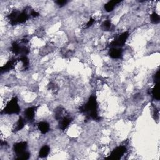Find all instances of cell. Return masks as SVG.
I'll return each instance as SVG.
<instances>
[{
	"mask_svg": "<svg viewBox=\"0 0 160 160\" xmlns=\"http://www.w3.org/2000/svg\"><path fill=\"white\" fill-rule=\"evenodd\" d=\"M80 111L86 115V120L92 119L96 121L101 120L98 114V103L95 96H91L89 98L87 103L80 108Z\"/></svg>",
	"mask_w": 160,
	"mask_h": 160,
	"instance_id": "cell-1",
	"label": "cell"
},
{
	"mask_svg": "<svg viewBox=\"0 0 160 160\" xmlns=\"http://www.w3.org/2000/svg\"><path fill=\"white\" fill-rule=\"evenodd\" d=\"M28 18L29 15L25 11L20 12V11H15L8 16V20L10 24L12 25H16L18 24L25 23L28 20Z\"/></svg>",
	"mask_w": 160,
	"mask_h": 160,
	"instance_id": "cell-2",
	"label": "cell"
},
{
	"mask_svg": "<svg viewBox=\"0 0 160 160\" xmlns=\"http://www.w3.org/2000/svg\"><path fill=\"white\" fill-rule=\"evenodd\" d=\"M21 108L18 104V100L16 97H13L7 104L4 108L2 110L1 114L13 115L19 114Z\"/></svg>",
	"mask_w": 160,
	"mask_h": 160,
	"instance_id": "cell-3",
	"label": "cell"
},
{
	"mask_svg": "<svg viewBox=\"0 0 160 160\" xmlns=\"http://www.w3.org/2000/svg\"><path fill=\"white\" fill-rule=\"evenodd\" d=\"M129 37V33L128 31L124 32L119 35L116 39H115L110 43L111 48H120L125 44L126 41Z\"/></svg>",
	"mask_w": 160,
	"mask_h": 160,
	"instance_id": "cell-4",
	"label": "cell"
},
{
	"mask_svg": "<svg viewBox=\"0 0 160 160\" xmlns=\"http://www.w3.org/2000/svg\"><path fill=\"white\" fill-rule=\"evenodd\" d=\"M126 152V148L124 146H120L116 148L113 150L110 154V155L108 158L111 159H120Z\"/></svg>",
	"mask_w": 160,
	"mask_h": 160,
	"instance_id": "cell-5",
	"label": "cell"
},
{
	"mask_svg": "<svg viewBox=\"0 0 160 160\" xmlns=\"http://www.w3.org/2000/svg\"><path fill=\"white\" fill-rule=\"evenodd\" d=\"M27 143L25 141H21L16 143L13 146V150L16 155L18 156L21 154L23 153L26 151V150L27 148Z\"/></svg>",
	"mask_w": 160,
	"mask_h": 160,
	"instance_id": "cell-6",
	"label": "cell"
},
{
	"mask_svg": "<svg viewBox=\"0 0 160 160\" xmlns=\"http://www.w3.org/2000/svg\"><path fill=\"white\" fill-rule=\"evenodd\" d=\"M16 62V59H12L9 61H8L7 63H6L4 66L1 67V73H5V72H8L9 71L13 69L15 66V64Z\"/></svg>",
	"mask_w": 160,
	"mask_h": 160,
	"instance_id": "cell-7",
	"label": "cell"
},
{
	"mask_svg": "<svg viewBox=\"0 0 160 160\" xmlns=\"http://www.w3.org/2000/svg\"><path fill=\"white\" fill-rule=\"evenodd\" d=\"M60 121V124H59V126H60V128L61 130H65L68 126L69 124H71L72 121V118L68 117V116H63Z\"/></svg>",
	"mask_w": 160,
	"mask_h": 160,
	"instance_id": "cell-8",
	"label": "cell"
},
{
	"mask_svg": "<svg viewBox=\"0 0 160 160\" xmlns=\"http://www.w3.org/2000/svg\"><path fill=\"white\" fill-rule=\"evenodd\" d=\"M109 55L111 58L113 59H120L122 56V50L120 48H111Z\"/></svg>",
	"mask_w": 160,
	"mask_h": 160,
	"instance_id": "cell-9",
	"label": "cell"
},
{
	"mask_svg": "<svg viewBox=\"0 0 160 160\" xmlns=\"http://www.w3.org/2000/svg\"><path fill=\"white\" fill-rule=\"evenodd\" d=\"M38 106H33V107H29L27 108L25 111V115L26 118L29 121H32L34 119L35 112H36Z\"/></svg>",
	"mask_w": 160,
	"mask_h": 160,
	"instance_id": "cell-10",
	"label": "cell"
},
{
	"mask_svg": "<svg viewBox=\"0 0 160 160\" xmlns=\"http://www.w3.org/2000/svg\"><path fill=\"white\" fill-rule=\"evenodd\" d=\"M38 128L40 132L45 134L50 131L49 124L45 121H41L38 124Z\"/></svg>",
	"mask_w": 160,
	"mask_h": 160,
	"instance_id": "cell-11",
	"label": "cell"
},
{
	"mask_svg": "<svg viewBox=\"0 0 160 160\" xmlns=\"http://www.w3.org/2000/svg\"><path fill=\"white\" fill-rule=\"evenodd\" d=\"M120 2V1H115V0L109 1L104 5V9L107 12H111V11L114 9L115 6Z\"/></svg>",
	"mask_w": 160,
	"mask_h": 160,
	"instance_id": "cell-12",
	"label": "cell"
},
{
	"mask_svg": "<svg viewBox=\"0 0 160 160\" xmlns=\"http://www.w3.org/2000/svg\"><path fill=\"white\" fill-rule=\"evenodd\" d=\"M50 151V148L48 146L45 145L41 148L39 152V158H45L49 155Z\"/></svg>",
	"mask_w": 160,
	"mask_h": 160,
	"instance_id": "cell-13",
	"label": "cell"
},
{
	"mask_svg": "<svg viewBox=\"0 0 160 160\" xmlns=\"http://www.w3.org/2000/svg\"><path fill=\"white\" fill-rule=\"evenodd\" d=\"M24 126H25V121L21 117H20L16 124V126L14 128V132L20 131V130H21L23 128H24Z\"/></svg>",
	"mask_w": 160,
	"mask_h": 160,
	"instance_id": "cell-14",
	"label": "cell"
},
{
	"mask_svg": "<svg viewBox=\"0 0 160 160\" xmlns=\"http://www.w3.org/2000/svg\"><path fill=\"white\" fill-rule=\"evenodd\" d=\"M152 95L154 99L159 101V84H156L155 87L152 90Z\"/></svg>",
	"mask_w": 160,
	"mask_h": 160,
	"instance_id": "cell-15",
	"label": "cell"
},
{
	"mask_svg": "<svg viewBox=\"0 0 160 160\" xmlns=\"http://www.w3.org/2000/svg\"><path fill=\"white\" fill-rule=\"evenodd\" d=\"M111 28V23L109 20L104 21L103 23V24L102 25V28L104 31H109Z\"/></svg>",
	"mask_w": 160,
	"mask_h": 160,
	"instance_id": "cell-16",
	"label": "cell"
},
{
	"mask_svg": "<svg viewBox=\"0 0 160 160\" xmlns=\"http://www.w3.org/2000/svg\"><path fill=\"white\" fill-rule=\"evenodd\" d=\"M19 60L22 62L23 66H24V68L25 69H26V68H28L29 64V61L28 58L26 57V56H21L20 58V59H19Z\"/></svg>",
	"mask_w": 160,
	"mask_h": 160,
	"instance_id": "cell-17",
	"label": "cell"
},
{
	"mask_svg": "<svg viewBox=\"0 0 160 160\" xmlns=\"http://www.w3.org/2000/svg\"><path fill=\"white\" fill-rule=\"evenodd\" d=\"M150 18H151V22L154 23V24H157V23L159 22V16L156 13H152L150 16Z\"/></svg>",
	"mask_w": 160,
	"mask_h": 160,
	"instance_id": "cell-18",
	"label": "cell"
},
{
	"mask_svg": "<svg viewBox=\"0 0 160 160\" xmlns=\"http://www.w3.org/2000/svg\"><path fill=\"white\" fill-rule=\"evenodd\" d=\"M29 156H30V155L29 153L27 151H25L23 153L21 154V155L17 156V159H23V160H26L29 158Z\"/></svg>",
	"mask_w": 160,
	"mask_h": 160,
	"instance_id": "cell-19",
	"label": "cell"
},
{
	"mask_svg": "<svg viewBox=\"0 0 160 160\" xmlns=\"http://www.w3.org/2000/svg\"><path fill=\"white\" fill-rule=\"evenodd\" d=\"M154 81H155L156 84H159V72H158L156 73V74L154 76Z\"/></svg>",
	"mask_w": 160,
	"mask_h": 160,
	"instance_id": "cell-20",
	"label": "cell"
},
{
	"mask_svg": "<svg viewBox=\"0 0 160 160\" xmlns=\"http://www.w3.org/2000/svg\"><path fill=\"white\" fill-rule=\"evenodd\" d=\"M56 3L59 6V7H62L67 3V1H66V0H59V1H56Z\"/></svg>",
	"mask_w": 160,
	"mask_h": 160,
	"instance_id": "cell-21",
	"label": "cell"
},
{
	"mask_svg": "<svg viewBox=\"0 0 160 160\" xmlns=\"http://www.w3.org/2000/svg\"><path fill=\"white\" fill-rule=\"evenodd\" d=\"M94 23V20L93 19V18H91L90 20L88 21V22L86 23V25H85V28H90V26H91L93 25V24Z\"/></svg>",
	"mask_w": 160,
	"mask_h": 160,
	"instance_id": "cell-22",
	"label": "cell"
},
{
	"mask_svg": "<svg viewBox=\"0 0 160 160\" xmlns=\"http://www.w3.org/2000/svg\"><path fill=\"white\" fill-rule=\"evenodd\" d=\"M30 15L32 17H37L39 16V13H37V11H31Z\"/></svg>",
	"mask_w": 160,
	"mask_h": 160,
	"instance_id": "cell-23",
	"label": "cell"
}]
</instances>
